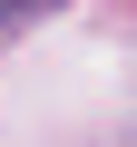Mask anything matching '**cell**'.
I'll return each mask as SVG.
<instances>
[{"label": "cell", "mask_w": 137, "mask_h": 147, "mask_svg": "<svg viewBox=\"0 0 137 147\" xmlns=\"http://www.w3.org/2000/svg\"><path fill=\"white\" fill-rule=\"evenodd\" d=\"M30 10H59V0H0V30H20Z\"/></svg>", "instance_id": "cell-1"}]
</instances>
